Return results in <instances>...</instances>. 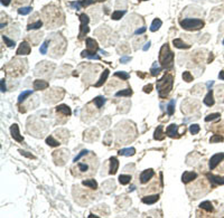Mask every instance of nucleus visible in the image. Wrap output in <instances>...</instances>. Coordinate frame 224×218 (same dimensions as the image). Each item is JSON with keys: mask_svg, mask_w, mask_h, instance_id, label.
<instances>
[{"mask_svg": "<svg viewBox=\"0 0 224 218\" xmlns=\"http://www.w3.org/2000/svg\"><path fill=\"white\" fill-rule=\"evenodd\" d=\"M155 176V171L153 169H147L140 173V182L141 184H147L148 181Z\"/></svg>", "mask_w": 224, "mask_h": 218, "instance_id": "nucleus-6", "label": "nucleus"}, {"mask_svg": "<svg viewBox=\"0 0 224 218\" xmlns=\"http://www.w3.org/2000/svg\"><path fill=\"white\" fill-rule=\"evenodd\" d=\"M56 111L60 112V113H62V114H64V115H66V116H70L71 114H72V111H71V109L67 106V105H65V104L58 105V106L56 107Z\"/></svg>", "mask_w": 224, "mask_h": 218, "instance_id": "nucleus-20", "label": "nucleus"}, {"mask_svg": "<svg viewBox=\"0 0 224 218\" xmlns=\"http://www.w3.org/2000/svg\"><path fill=\"white\" fill-rule=\"evenodd\" d=\"M132 95V90L131 88H126V90H121V91H118L116 93V96L117 98H120V96H126V98H129Z\"/></svg>", "mask_w": 224, "mask_h": 218, "instance_id": "nucleus-26", "label": "nucleus"}, {"mask_svg": "<svg viewBox=\"0 0 224 218\" xmlns=\"http://www.w3.org/2000/svg\"><path fill=\"white\" fill-rule=\"evenodd\" d=\"M159 200V196L158 195H151V196H146V197H142L141 201L144 204L147 205H154L155 203H157Z\"/></svg>", "mask_w": 224, "mask_h": 218, "instance_id": "nucleus-15", "label": "nucleus"}, {"mask_svg": "<svg viewBox=\"0 0 224 218\" xmlns=\"http://www.w3.org/2000/svg\"><path fill=\"white\" fill-rule=\"evenodd\" d=\"M119 154L120 156H125V157H131L136 153V149L135 148H125L119 150Z\"/></svg>", "mask_w": 224, "mask_h": 218, "instance_id": "nucleus-22", "label": "nucleus"}, {"mask_svg": "<svg viewBox=\"0 0 224 218\" xmlns=\"http://www.w3.org/2000/svg\"><path fill=\"white\" fill-rule=\"evenodd\" d=\"M182 76H183V79H184L185 82H187V83H189V82H192V81L194 79H193V75L191 74V72H187V70L183 73Z\"/></svg>", "mask_w": 224, "mask_h": 218, "instance_id": "nucleus-37", "label": "nucleus"}, {"mask_svg": "<svg viewBox=\"0 0 224 218\" xmlns=\"http://www.w3.org/2000/svg\"><path fill=\"white\" fill-rule=\"evenodd\" d=\"M175 112V100H172L167 105V113L168 115H173Z\"/></svg>", "mask_w": 224, "mask_h": 218, "instance_id": "nucleus-34", "label": "nucleus"}, {"mask_svg": "<svg viewBox=\"0 0 224 218\" xmlns=\"http://www.w3.org/2000/svg\"><path fill=\"white\" fill-rule=\"evenodd\" d=\"M81 56H82V57H86V58H89V59L100 60V56L97 55V54H95V51H89V49H86V51H82V54H81Z\"/></svg>", "mask_w": 224, "mask_h": 218, "instance_id": "nucleus-16", "label": "nucleus"}, {"mask_svg": "<svg viewBox=\"0 0 224 218\" xmlns=\"http://www.w3.org/2000/svg\"><path fill=\"white\" fill-rule=\"evenodd\" d=\"M220 113H212V114H209V115L205 117V122H210V121H213L215 119H219L220 117Z\"/></svg>", "mask_w": 224, "mask_h": 218, "instance_id": "nucleus-41", "label": "nucleus"}, {"mask_svg": "<svg viewBox=\"0 0 224 218\" xmlns=\"http://www.w3.org/2000/svg\"><path fill=\"white\" fill-rule=\"evenodd\" d=\"M100 51H101V53H102L103 55H109V54H108L107 51H103V49H100Z\"/></svg>", "mask_w": 224, "mask_h": 218, "instance_id": "nucleus-57", "label": "nucleus"}, {"mask_svg": "<svg viewBox=\"0 0 224 218\" xmlns=\"http://www.w3.org/2000/svg\"><path fill=\"white\" fill-rule=\"evenodd\" d=\"M46 143L48 144L49 147H58V145L61 144L58 141H56V140L54 139L52 135H49V137H47V138H46Z\"/></svg>", "mask_w": 224, "mask_h": 218, "instance_id": "nucleus-33", "label": "nucleus"}, {"mask_svg": "<svg viewBox=\"0 0 224 218\" xmlns=\"http://www.w3.org/2000/svg\"><path fill=\"white\" fill-rule=\"evenodd\" d=\"M79 169L82 172H86L89 170V166L86 163H79Z\"/></svg>", "mask_w": 224, "mask_h": 218, "instance_id": "nucleus-46", "label": "nucleus"}, {"mask_svg": "<svg viewBox=\"0 0 224 218\" xmlns=\"http://www.w3.org/2000/svg\"><path fill=\"white\" fill-rule=\"evenodd\" d=\"M118 168H119V161L116 157H111L110 158V175H116L118 171Z\"/></svg>", "mask_w": 224, "mask_h": 218, "instance_id": "nucleus-13", "label": "nucleus"}, {"mask_svg": "<svg viewBox=\"0 0 224 218\" xmlns=\"http://www.w3.org/2000/svg\"><path fill=\"white\" fill-rule=\"evenodd\" d=\"M30 51H32L30 45H29L27 42H23L19 45L16 54H17V55H28V54H30Z\"/></svg>", "mask_w": 224, "mask_h": 218, "instance_id": "nucleus-9", "label": "nucleus"}, {"mask_svg": "<svg viewBox=\"0 0 224 218\" xmlns=\"http://www.w3.org/2000/svg\"><path fill=\"white\" fill-rule=\"evenodd\" d=\"M159 62L163 66V68H169L173 66L174 63V54L172 51L169 49L168 44L163 45V47L160 48V53H159Z\"/></svg>", "mask_w": 224, "mask_h": 218, "instance_id": "nucleus-2", "label": "nucleus"}, {"mask_svg": "<svg viewBox=\"0 0 224 218\" xmlns=\"http://www.w3.org/2000/svg\"><path fill=\"white\" fill-rule=\"evenodd\" d=\"M179 25L183 29L185 30H200L204 27V21L202 19H197V18H184L183 20L179 21Z\"/></svg>", "mask_w": 224, "mask_h": 218, "instance_id": "nucleus-3", "label": "nucleus"}, {"mask_svg": "<svg viewBox=\"0 0 224 218\" xmlns=\"http://www.w3.org/2000/svg\"><path fill=\"white\" fill-rule=\"evenodd\" d=\"M43 26V21L42 20H37L33 23H29L27 26V30H35V29H39Z\"/></svg>", "mask_w": 224, "mask_h": 218, "instance_id": "nucleus-29", "label": "nucleus"}, {"mask_svg": "<svg viewBox=\"0 0 224 218\" xmlns=\"http://www.w3.org/2000/svg\"><path fill=\"white\" fill-rule=\"evenodd\" d=\"M95 1H100V2H103V1H105V0H95Z\"/></svg>", "mask_w": 224, "mask_h": 218, "instance_id": "nucleus-58", "label": "nucleus"}, {"mask_svg": "<svg viewBox=\"0 0 224 218\" xmlns=\"http://www.w3.org/2000/svg\"><path fill=\"white\" fill-rule=\"evenodd\" d=\"M11 2V0H1V5L2 6H8Z\"/></svg>", "mask_w": 224, "mask_h": 218, "instance_id": "nucleus-53", "label": "nucleus"}, {"mask_svg": "<svg viewBox=\"0 0 224 218\" xmlns=\"http://www.w3.org/2000/svg\"><path fill=\"white\" fill-rule=\"evenodd\" d=\"M86 46H88V49L92 51H99V46H98V43L94 40L93 38H86Z\"/></svg>", "mask_w": 224, "mask_h": 218, "instance_id": "nucleus-17", "label": "nucleus"}, {"mask_svg": "<svg viewBox=\"0 0 224 218\" xmlns=\"http://www.w3.org/2000/svg\"><path fill=\"white\" fill-rule=\"evenodd\" d=\"M130 60H131L130 56H122L121 58H120V63H122V64H127V63L130 62Z\"/></svg>", "mask_w": 224, "mask_h": 218, "instance_id": "nucleus-48", "label": "nucleus"}, {"mask_svg": "<svg viewBox=\"0 0 224 218\" xmlns=\"http://www.w3.org/2000/svg\"><path fill=\"white\" fill-rule=\"evenodd\" d=\"M223 160H224V152L216 153L213 157H211L210 162H209V167H210L211 170H213V169H215V168L217 167Z\"/></svg>", "mask_w": 224, "mask_h": 218, "instance_id": "nucleus-5", "label": "nucleus"}, {"mask_svg": "<svg viewBox=\"0 0 224 218\" xmlns=\"http://www.w3.org/2000/svg\"><path fill=\"white\" fill-rule=\"evenodd\" d=\"M223 45H224V39H223Z\"/></svg>", "mask_w": 224, "mask_h": 218, "instance_id": "nucleus-59", "label": "nucleus"}, {"mask_svg": "<svg viewBox=\"0 0 224 218\" xmlns=\"http://www.w3.org/2000/svg\"><path fill=\"white\" fill-rule=\"evenodd\" d=\"M200 130H201V128H200L198 124H192L189 126V132H191L192 134H197L200 132Z\"/></svg>", "mask_w": 224, "mask_h": 218, "instance_id": "nucleus-40", "label": "nucleus"}, {"mask_svg": "<svg viewBox=\"0 0 224 218\" xmlns=\"http://www.w3.org/2000/svg\"><path fill=\"white\" fill-rule=\"evenodd\" d=\"M34 90L35 91H43V90H46L48 86H49V84L47 83L46 81H43V79H36V81H34Z\"/></svg>", "mask_w": 224, "mask_h": 218, "instance_id": "nucleus-11", "label": "nucleus"}, {"mask_svg": "<svg viewBox=\"0 0 224 218\" xmlns=\"http://www.w3.org/2000/svg\"><path fill=\"white\" fill-rule=\"evenodd\" d=\"M150 45H151V42H148V43H146V45L144 47H142V49H144V51H147L148 49H149V47Z\"/></svg>", "mask_w": 224, "mask_h": 218, "instance_id": "nucleus-52", "label": "nucleus"}, {"mask_svg": "<svg viewBox=\"0 0 224 218\" xmlns=\"http://www.w3.org/2000/svg\"><path fill=\"white\" fill-rule=\"evenodd\" d=\"M80 21H81V25H80V34H79V38L82 39L84 38V36L90 32V28H89V21L90 19L88 17V15L82 14L80 15Z\"/></svg>", "mask_w": 224, "mask_h": 218, "instance_id": "nucleus-4", "label": "nucleus"}, {"mask_svg": "<svg viewBox=\"0 0 224 218\" xmlns=\"http://www.w3.org/2000/svg\"><path fill=\"white\" fill-rule=\"evenodd\" d=\"M151 91H153V85L151 84H148V85L144 86V92L145 93H150Z\"/></svg>", "mask_w": 224, "mask_h": 218, "instance_id": "nucleus-50", "label": "nucleus"}, {"mask_svg": "<svg viewBox=\"0 0 224 218\" xmlns=\"http://www.w3.org/2000/svg\"><path fill=\"white\" fill-rule=\"evenodd\" d=\"M173 84H174V77L173 75L170 74H165L159 81H157L156 87H157L159 96L161 98H166L168 94L170 93V91L173 90Z\"/></svg>", "mask_w": 224, "mask_h": 218, "instance_id": "nucleus-1", "label": "nucleus"}, {"mask_svg": "<svg viewBox=\"0 0 224 218\" xmlns=\"http://www.w3.org/2000/svg\"><path fill=\"white\" fill-rule=\"evenodd\" d=\"M140 1H144V0H140Z\"/></svg>", "mask_w": 224, "mask_h": 218, "instance_id": "nucleus-60", "label": "nucleus"}, {"mask_svg": "<svg viewBox=\"0 0 224 218\" xmlns=\"http://www.w3.org/2000/svg\"><path fill=\"white\" fill-rule=\"evenodd\" d=\"M33 94V91L32 90H29V91H24L23 93H20V95L18 96V103L20 104V103H23L26 98L29 96V95H32Z\"/></svg>", "mask_w": 224, "mask_h": 218, "instance_id": "nucleus-28", "label": "nucleus"}, {"mask_svg": "<svg viewBox=\"0 0 224 218\" xmlns=\"http://www.w3.org/2000/svg\"><path fill=\"white\" fill-rule=\"evenodd\" d=\"M126 12H127L126 10H116V11L112 12L111 18L113 19V20H119V19H121L122 17L125 16Z\"/></svg>", "mask_w": 224, "mask_h": 218, "instance_id": "nucleus-27", "label": "nucleus"}, {"mask_svg": "<svg viewBox=\"0 0 224 218\" xmlns=\"http://www.w3.org/2000/svg\"><path fill=\"white\" fill-rule=\"evenodd\" d=\"M164 126H159L156 131H155V134H154V139L157 140V141H161V140L165 139V133L163 132Z\"/></svg>", "mask_w": 224, "mask_h": 218, "instance_id": "nucleus-21", "label": "nucleus"}, {"mask_svg": "<svg viewBox=\"0 0 224 218\" xmlns=\"http://www.w3.org/2000/svg\"><path fill=\"white\" fill-rule=\"evenodd\" d=\"M105 101H107V98H103V96H97L92 102L94 103V105L98 107V109H101V107L104 105Z\"/></svg>", "mask_w": 224, "mask_h": 218, "instance_id": "nucleus-25", "label": "nucleus"}, {"mask_svg": "<svg viewBox=\"0 0 224 218\" xmlns=\"http://www.w3.org/2000/svg\"><path fill=\"white\" fill-rule=\"evenodd\" d=\"M70 6L75 10H80V9H81V7H82V5H81V1H73V2H71V4H70Z\"/></svg>", "mask_w": 224, "mask_h": 218, "instance_id": "nucleus-44", "label": "nucleus"}, {"mask_svg": "<svg viewBox=\"0 0 224 218\" xmlns=\"http://www.w3.org/2000/svg\"><path fill=\"white\" fill-rule=\"evenodd\" d=\"M82 185L85 187H89L91 189H97L98 188V182L94 180V179H88V180H83L82 181Z\"/></svg>", "mask_w": 224, "mask_h": 218, "instance_id": "nucleus-23", "label": "nucleus"}, {"mask_svg": "<svg viewBox=\"0 0 224 218\" xmlns=\"http://www.w3.org/2000/svg\"><path fill=\"white\" fill-rule=\"evenodd\" d=\"M173 44H174V46L176 47V48H181V49H188V48L191 47V45H188V44H186V43H184L181 38H176V39H174Z\"/></svg>", "mask_w": 224, "mask_h": 218, "instance_id": "nucleus-19", "label": "nucleus"}, {"mask_svg": "<svg viewBox=\"0 0 224 218\" xmlns=\"http://www.w3.org/2000/svg\"><path fill=\"white\" fill-rule=\"evenodd\" d=\"M2 39H4V42H5V44L7 45V46L9 47V48H11V47H14L15 45H16V43H15V40H11L9 37H7V36H2Z\"/></svg>", "mask_w": 224, "mask_h": 218, "instance_id": "nucleus-38", "label": "nucleus"}, {"mask_svg": "<svg viewBox=\"0 0 224 218\" xmlns=\"http://www.w3.org/2000/svg\"><path fill=\"white\" fill-rule=\"evenodd\" d=\"M146 29L147 28L146 27H141V28H138L137 30L135 32V35H141V34H144L146 32Z\"/></svg>", "mask_w": 224, "mask_h": 218, "instance_id": "nucleus-51", "label": "nucleus"}, {"mask_svg": "<svg viewBox=\"0 0 224 218\" xmlns=\"http://www.w3.org/2000/svg\"><path fill=\"white\" fill-rule=\"evenodd\" d=\"M214 84V81H210V82H207V84H206V86H207V88L209 90H211V87H212V85Z\"/></svg>", "mask_w": 224, "mask_h": 218, "instance_id": "nucleus-55", "label": "nucleus"}, {"mask_svg": "<svg viewBox=\"0 0 224 218\" xmlns=\"http://www.w3.org/2000/svg\"><path fill=\"white\" fill-rule=\"evenodd\" d=\"M33 8L32 7H21L18 9V14L19 15H28L32 12Z\"/></svg>", "mask_w": 224, "mask_h": 218, "instance_id": "nucleus-36", "label": "nucleus"}, {"mask_svg": "<svg viewBox=\"0 0 224 218\" xmlns=\"http://www.w3.org/2000/svg\"><path fill=\"white\" fill-rule=\"evenodd\" d=\"M219 79L224 81V70H221V72L219 73Z\"/></svg>", "mask_w": 224, "mask_h": 218, "instance_id": "nucleus-54", "label": "nucleus"}, {"mask_svg": "<svg viewBox=\"0 0 224 218\" xmlns=\"http://www.w3.org/2000/svg\"><path fill=\"white\" fill-rule=\"evenodd\" d=\"M118 179H119V182L121 185H128L131 181V176H129V175H120Z\"/></svg>", "mask_w": 224, "mask_h": 218, "instance_id": "nucleus-30", "label": "nucleus"}, {"mask_svg": "<svg viewBox=\"0 0 224 218\" xmlns=\"http://www.w3.org/2000/svg\"><path fill=\"white\" fill-rule=\"evenodd\" d=\"M19 152H20V154L21 156H25V157H27V158H30V159H35V157H34L32 153H28L27 151H24V150H19Z\"/></svg>", "mask_w": 224, "mask_h": 218, "instance_id": "nucleus-47", "label": "nucleus"}, {"mask_svg": "<svg viewBox=\"0 0 224 218\" xmlns=\"http://www.w3.org/2000/svg\"><path fill=\"white\" fill-rule=\"evenodd\" d=\"M206 177L209 178V180H210L213 185H217V186L224 185V177L214 176V175H212V173H207Z\"/></svg>", "mask_w": 224, "mask_h": 218, "instance_id": "nucleus-12", "label": "nucleus"}, {"mask_svg": "<svg viewBox=\"0 0 224 218\" xmlns=\"http://www.w3.org/2000/svg\"><path fill=\"white\" fill-rule=\"evenodd\" d=\"M108 76H109V70H103L102 75H101V77L99 79V81L97 82V83L94 84V86H95V87H100V86H102L103 84L107 82Z\"/></svg>", "mask_w": 224, "mask_h": 218, "instance_id": "nucleus-18", "label": "nucleus"}, {"mask_svg": "<svg viewBox=\"0 0 224 218\" xmlns=\"http://www.w3.org/2000/svg\"><path fill=\"white\" fill-rule=\"evenodd\" d=\"M200 208L205 209L206 211H213V205L210 201H203L200 204Z\"/></svg>", "mask_w": 224, "mask_h": 218, "instance_id": "nucleus-32", "label": "nucleus"}, {"mask_svg": "<svg viewBox=\"0 0 224 218\" xmlns=\"http://www.w3.org/2000/svg\"><path fill=\"white\" fill-rule=\"evenodd\" d=\"M161 70H163V67H158V64L156 62V63H154V65H153L151 70H150V74L153 75V76H157Z\"/></svg>", "mask_w": 224, "mask_h": 218, "instance_id": "nucleus-31", "label": "nucleus"}, {"mask_svg": "<svg viewBox=\"0 0 224 218\" xmlns=\"http://www.w3.org/2000/svg\"><path fill=\"white\" fill-rule=\"evenodd\" d=\"M94 2H95V0H81L82 7H89V6L93 5Z\"/></svg>", "mask_w": 224, "mask_h": 218, "instance_id": "nucleus-45", "label": "nucleus"}, {"mask_svg": "<svg viewBox=\"0 0 224 218\" xmlns=\"http://www.w3.org/2000/svg\"><path fill=\"white\" fill-rule=\"evenodd\" d=\"M10 133H11L13 139L16 140L17 142H23V141H24L23 135L20 134V132H19V128H18V126H17V124H13V126H10Z\"/></svg>", "mask_w": 224, "mask_h": 218, "instance_id": "nucleus-7", "label": "nucleus"}, {"mask_svg": "<svg viewBox=\"0 0 224 218\" xmlns=\"http://www.w3.org/2000/svg\"><path fill=\"white\" fill-rule=\"evenodd\" d=\"M0 87H1V92L5 93L6 91H7V88H6V81L5 79H1V82H0Z\"/></svg>", "mask_w": 224, "mask_h": 218, "instance_id": "nucleus-49", "label": "nucleus"}, {"mask_svg": "<svg viewBox=\"0 0 224 218\" xmlns=\"http://www.w3.org/2000/svg\"><path fill=\"white\" fill-rule=\"evenodd\" d=\"M161 25H163V21H161L160 19H158V18L154 19V21L150 25V30H151V32H157L159 28L161 27Z\"/></svg>", "mask_w": 224, "mask_h": 218, "instance_id": "nucleus-24", "label": "nucleus"}, {"mask_svg": "<svg viewBox=\"0 0 224 218\" xmlns=\"http://www.w3.org/2000/svg\"><path fill=\"white\" fill-rule=\"evenodd\" d=\"M114 76L120 77V79H123V81H127V79H129V77H130V75L128 74L127 72H123V70H121V72H116V73H114Z\"/></svg>", "mask_w": 224, "mask_h": 218, "instance_id": "nucleus-35", "label": "nucleus"}, {"mask_svg": "<svg viewBox=\"0 0 224 218\" xmlns=\"http://www.w3.org/2000/svg\"><path fill=\"white\" fill-rule=\"evenodd\" d=\"M135 189H136V187H135V186H131L130 188H129V191H133V190H135Z\"/></svg>", "mask_w": 224, "mask_h": 218, "instance_id": "nucleus-56", "label": "nucleus"}, {"mask_svg": "<svg viewBox=\"0 0 224 218\" xmlns=\"http://www.w3.org/2000/svg\"><path fill=\"white\" fill-rule=\"evenodd\" d=\"M222 141H223V137H221V135H219V134H214L210 139L211 143H215V142H222Z\"/></svg>", "mask_w": 224, "mask_h": 218, "instance_id": "nucleus-42", "label": "nucleus"}, {"mask_svg": "<svg viewBox=\"0 0 224 218\" xmlns=\"http://www.w3.org/2000/svg\"><path fill=\"white\" fill-rule=\"evenodd\" d=\"M178 126L177 124H170V126H167V129H166V135H168L169 138H172V139H177V138H179L181 137V134H178Z\"/></svg>", "mask_w": 224, "mask_h": 218, "instance_id": "nucleus-8", "label": "nucleus"}, {"mask_svg": "<svg viewBox=\"0 0 224 218\" xmlns=\"http://www.w3.org/2000/svg\"><path fill=\"white\" fill-rule=\"evenodd\" d=\"M197 178V173L194 171H185L182 176V181L184 184H188L191 181L195 180Z\"/></svg>", "mask_w": 224, "mask_h": 218, "instance_id": "nucleus-10", "label": "nucleus"}, {"mask_svg": "<svg viewBox=\"0 0 224 218\" xmlns=\"http://www.w3.org/2000/svg\"><path fill=\"white\" fill-rule=\"evenodd\" d=\"M49 43H51V42H49L48 39L43 43V45L41 46V49H39V51H41V54H43V55H45V54H46V53H47V48H48V45H49Z\"/></svg>", "mask_w": 224, "mask_h": 218, "instance_id": "nucleus-39", "label": "nucleus"}, {"mask_svg": "<svg viewBox=\"0 0 224 218\" xmlns=\"http://www.w3.org/2000/svg\"><path fill=\"white\" fill-rule=\"evenodd\" d=\"M203 102H204V104H205L206 106H213L214 105L215 101H214V96H213V90L209 91V93L206 94V96L203 100Z\"/></svg>", "mask_w": 224, "mask_h": 218, "instance_id": "nucleus-14", "label": "nucleus"}, {"mask_svg": "<svg viewBox=\"0 0 224 218\" xmlns=\"http://www.w3.org/2000/svg\"><path fill=\"white\" fill-rule=\"evenodd\" d=\"M88 153H89V151H88L86 149H85V150H82V151H81V152H80L79 154L76 156V157H75V158H74V160H73V161H74V162H76V161H79L80 159L82 158V157H84V156H86Z\"/></svg>", "mask_w": 224, "mask_h": 218, "instance_id": "nucleus-43", "label": "nucleus"}]
</instances>
